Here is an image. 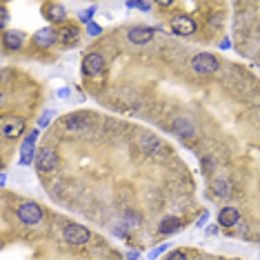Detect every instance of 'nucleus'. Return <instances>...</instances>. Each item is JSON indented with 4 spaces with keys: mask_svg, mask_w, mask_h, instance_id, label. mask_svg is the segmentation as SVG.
I'll return each mask as SVG.
<instances>
[{
    "mask_svg": "<svg viewBox=\"0 0 260 260\" xmlns=\"http://www.w3.org/2000/svg\"><path fill=\"white\" fill-rule=\"evenodd\" d=\"M16 216H18V220L25 222V224H38L43 220V207L38 203H34V200H27V203L18 205Z\"/></svg>",
    "mask_w": 260,
    "mask_h": 260,
    "instance_id": "nucleus-1",
    "label": "nucleus"
},
{
    "mask_svg": "<svg viewBox=\"0 0 260 260\" xmlns=\"http://www.w3.org/2000/svg\"><path fill=\"white\" fill-rule=\"evenodd\" d=\"M191 69H193V74H198V76H211V74H216V69H218V58L214 54L203 51V54L193 56Z\"/></svg>",
    "mask_w": 260,
    "mask_h": 260,
    "instance_id": "nucleus-2",
    "label": "nucleus"
},
{
    "mask_svg": "<svg viewBox=\"0 0 260 260\" xmlns=\"http://www.w3.org/2000/svg\"><path fill=\"white\" fill-rule=\"evenodd\" d=\"M62 238L69 242V245H87L91 238V232L87 227H82V224H67V227L62 229Z\"/></svg>",
    "mask_w": 260,
    "mask_h": 260,
    "instance_id": "nucleus-3",
    "label": "nucleus"
},
{
    "mask_svg": "<svg viewBox=\"0 0 260 260\" xmlns=\"http://www.w3.org/2000/svg\"><path fill=\"white\" fill-rule=\"evenodd\" d=\"M0 132H3V138L7 140H16L18 136H22V132H25V120L22 118H3V122H0Z\"/></svg>",
    "mask_w": 260,
    "mask_h": 260,
    "instance_id": "nucleus-4",
    "label": "nucleus"
},
{
    "mask_svg": "<svg viewBox=\"0 0 260 260\" xmlns=\"http://www.w3.org/2000/svg\"><path fill=\"white\" fill-rule=\"evenodd\" d=\"M58 165V153L56 149H51V147H43L38 153H36V167L38 171H43V174H49V171H54Z\"/></svg>",
    "mask_w": 260,
    "mask_h": 260,
    "instance_id": "nucleus-5",
    "label": "nucleus"
},
{
    "mask_svg": "<svg viewBox=\"0 0 260 260\" xmlns=\"http://www.w3.org/2000/svg\"><path fill=\"white\" fill-rule=\"evenodd\" d=\"M36 140H38V129H31L27 136H25V140H22V145H20V162L22 165H31L34 162V158H36Z\"/></svg>",
    "mask_w": 260,
    "mask_h": 260,
    "instance_id": "nucleus-6",
    "label": "nucleus"
},
{
    "mask_svg": "<svg viewBox=\"0 0 260 260\" xmlns=\"http://www.w3.org/2000/svg\"><path fill=\"white\" fill-rule=\"evenodd\" d=\"M171 29H174L176 36H193L196 34V22L189 16H174L171 18Z\"/></svg>",
    "mask_w": 260,
    "mask_h": 260,
    "instance_id": "nucleus-7",
    "label": "nucleus"
},
{
    "mask_svg": "<svg viewBox=\"0 0 260 260\" xmlns=\"http://www.w3.org/2000/svg\"><path fill=\"white\" fill-rule=\"evenodd\" d=\"M25 43V31L20 29H5L3 31V47L7 51H18Z\"/></svg>",
    "mask_w": 260,
    "mask_h": 260,
    "instance_id": "nucleus-8",
    "label": "nucleus"
},
{
    "mask_svg": "<svg viewBox=\"0 0 260 260\" xmlns=\"http://www.w3.org/2000/svg\"><path fill=\"white\" fill-rule=\"evenodd\" d=\"M43 14H45V18L49 20L51 25H60V22L67 20V9H64L60 3H47V5H43Z\"/></svg>",
    "mask_w": 260,
    "mask_h": 260,
    "instance_id": "nucleus-9",
    "label": "nucleus"
},
{
    "mask_svg": "<svg viewBox=\"0 0 260 260\" xmlns=\"http://www.w3.org/2000/svg\"><path fill=\"white\" fill-rule=\"evenodd\" d=\"M56 40H58V31L54 27H43V29H38V31L34 34V45L40 47V49L51 47Z\"/></svg>",
    "mask_w": 260,
    "mask_h": 260,
    "instance_id": "nucleus-10",
    "label": "nucleus"
},
{
    "mask_svg": "<svg viewBox=\"0 0 260 260\" xmlns=\"http://www.w3.org/2000/svg\"><path fill=\"white\" fill-rule=\"evenodd\" d=\"M105 69V58L100 54H89L82 60V74L85 76H98Z\"/></svg>",
    "mask_w": 260,
    "mask_h": 260,
    "instance_id": "nucleus-11",
    "label": "nucleus"
},
{
    "mask_svg": "<svg viewBox=\"0 0 260 260\" xmlns=\"http://www.w3.org/2000/svg\"><path fill=\"white\" fill-rule=\"evenodd\" d=\"M153 34H156L153 27H132L127 38H129V43H134V45H145L153 38Z\"/></svg>",
    "mask_w": 260,
    "mask_h": 260,
    "instance_id": "nucleus-12",
    "label": "nucleus"
},
{
    "mask_svg": "<svg viewBox=\"0 0 260 260\" xmlns=\"http://www.w3.org/2000/svg\"><path fill=\"white\" fill-rule=\"evenodd\" d=\"M62 127L67 132H80V129L89 127V118H87V114H72L62 120Z\"/></svg>",
    "mask_w": 260,
    "mask_h": 260,
    "instance_id": "nucleus-13",
    "label": "nucleus"
},
{
    "mask_svg": "<svg viewBox=\"0 0 260 260\" xmlns=\"http://www.w3.org/2000/svg\"><path fill=\"white\" fill-rule=\"evenodd\" d=\"M238 220H240V214L236 207H222V209L218 211V224H220V227H234Z\"/></svg>",
    "mask_w": 260,
    "mask_h": 260,
    "instance_id": "nucleus-14",
    "label": "nucleus"
},
{
    "mask_svg": "<svg viewBox=\"0 0 260 260\" xmlns=\"http://www.w3.org/2000/svg\"><path fill=\"white\" fill-rule=\"evenodd\" d=\"M174 134L176 136H180V138H193L196 136V127H193V122L191 120H187V118H178V120L174 122Z\"/></svg>",
    "mask_w": 260,
    "mask_h": 260,
    "instance_id": "nucleus-15",
    "label": "nucleus"
},
{
    "mask_svg": "<svg viewBox=\"0 0 260 260\" xmlns=\"http://www.w3.org/2000/svg\"><path fill=\"white\" fill-rule=\"evenodd\" d=\"M78 36H80V31L76 25H64L60 31H58V40H60L62 45H76L78 43Z\"/></svg>",
    "mask_w": 260,
    "mask_h": 260,
    "instance_id": "nucleus-16",
    "label": "nucleus"
},
{
    "mask_svg": "<svg viewBox=\"0 0 260 260\" xmlns=\"http://www.w3.org/2000/svg\"><path fill=\"white\" fill-rule=\"evenodd\" d=\"M180 227H182V220H180V218L167 216V218H162V220H160V224H158V232L165 234V236H169V234L180 232Z\"/></svg>",
    "mask_w": 260,
    "mask_h": 260,
    "instance_id": "nucleus-17",
    "label": "nucleus"
},
{
    "mask_svg": "<svg viewBox=\"0 0 260 260\" xmlns=\"http://www.w3.org/2000/svg\"><path fill=\"white\" fill-rule=\"evenodd\" d=\"M214 191H216V196H220V198H227L229 196V191H232V187H229V182L224 180V178H218L214 180Z\"/></svg>",
    "mask_w": 260,
    "mask_h": 260,
    "instance_id": "nucleus-18",
    "label": "nucleus"
},
{
    "mask_svg": "<svg viewBox=\"0 0 260 260\" xmlns=\"http://www.w3.org/2000/svg\"><path fill=\"white\" fill-rule=\"evenodd\" d=\"M54 116H56V111H54V109H47V111H43V116L38 118V127H40V129L47 127V125H49V120H51Z\"/></svg>",
    "mask_w": 260,
    "mask_h": 260,
    "instance_id": "nucleus-19",
    "label": "nucleus"
},
{
    "mask_svg": "<svg viewBox=\"0 0 260 260\" xmlns=\"http://www.w3.org/2000/svg\"><path fill=\"white\" fill-rule=\"evenodd\" d=\"M93 14H96V7L82 9L80 14H78V18H80V22H85V25H89V22H91V18H93Z\"/></svg>",
    "mask_w": 260,
    "mask_h": 260,
    "instance_id": "nucleus-20",
    "label": "nucleus"
},
{
    "mask_svg": "<svg viewBox=\"0 0 260 260\" xmlns=\"http://www.w3.org/2000/svg\"><path fill=\"white\" fill-rule=\"evenodd\" d=\"M7 20H9L7 5H0V27H3V31H5V25H7Z\"/></svg>",
    "mask_w": 260,
    "mask_h": 260,
    "instance_id": "nucleus-21",
    "label": "nucleus"
},
{
    "mask_svg": "<svg viewBox=\"0 0 260 260\" xmlns=\"http://www.w3.org/2000/svg\"><path fill=\"white\" fill-rule=\"evenodd\" d=\"M167 247H169V245H158L156 249H151V251H149V258H151V260H156L158 256H160V253L167 251Z\"/></svg>",
    "mask_w": 260,
    "mask_h": 260,
    "instance_id": "nucleus-22",
    "label": "nucleus"
},
{
    "mask_svg": "<svg viewBox=\"0 0 260 260\" xmlns=\"http://www.w3.org/2000/svg\"><path fill=\"white\" fill-rule=\"evenodd\" d=\"M167 260H187V253H185V251H180V249H176V251H169Z\"/></svg>",
    "mask_w": 260,
    "mask_h": 260,
    "instance_id": "nucleus-23",
    "label": "nucleus"
},
{
    "mask_svg": "<svg viewBox=\"0 0 260 260\" xmlns=\"http://www.w3.org/2000/svg\"><path fill=\"white\" fill-rule=\"evenodd\" d=\"M87 34H89V36H98V34H100V27L96 25V22H89V25H87Z\"/></svg>",
    "mask_w": 260,
    "mask_h": 260,
    "instance_id": "nucleus-24",
    "label": "nucleus"
},
{
    "mask_svg": "<svg viewBox=\"0 0 260 260\" xmlns=\"http://www.w3.org/2000/svg\"><path fill=\"white\" fill-rule=\"evenodd\" d=\"M205 234L207 236H218V234H220V229H218V224H209V227L205 229Z\"/></svg>",
    "mask_w": 260,
    "mask_h": 260,
    "instance_id": "nucleus-25",
    "label": "nucleus"
},
{
    "mask_svg": "<svg viewBox=\"0 0 260 260\" xmlns=\"http://www.w3.org/2000/svg\"><path fill=\"white\" fill-rule=\"evenodd\" d=\"M136 7H138L140 11H149L153 5H151V3H136Z\"/></svg>",
    "mask_w": 260,
    "mask_h": 260,
    "instance_id": "nucleus-26",
    "label": "nucleus"
},
{
    "mask_svg": "<svg viewBox=\"0 0 260 260\" xmlns=\"http://www.w3.org/2000/svg\"><path fill=\"white\" fill-rule=\"evenodd\" d=\"M229 47H232V43H229V40H222V43H220V49H229Z\"/></svg>",
    "mask_w": 260,
    "mask_h": 260,
    "instance_id": "nucleus-27",
    "label": "nucleus"
},
{
    "mask_svg": "<svg viewBox=\"0 0 260 260\" xmlns=\"http://www.w3.org/2000/svg\"><path fill=\"white\" fill-rule=\"evenodd\" d=\"M207 218H209V216H207V214H205V216H203V218H200V220H198V222H196V224H198V227H203V224H205V222H207Z\"/></svg>",
    "mask_w": 260,
    "mask_h": 260,
    "instance_id": "nucleus-28",
    "label": "nucleus"
},
{
    "mask_svg": "<svg viewBox=\"0 0 260 260\" xmlns=\"http://www.w3.org/2000/svg\"><path fill=\"white\" fill-rule=\"evenodd\" d=\"M58 96H60V98H67L69 91H67V89H60V91H58Z\"/></svg>",
    "mask_w": 260,
    "mask_h": 260,
    "instance_id": "nucleus-29",
    "label": "nucleus"
},
{
    "mask_svg": "<svg viewBox=\"0 0 260 260\" xmlns=\"http://www.w3.org/2000/svg\"><path fill=\"white\" fill-rule=\"evenodd\" d=\"M127 260H138V253H134V251L127 253Z\"/></svg>",
    "mask_w": 260,
    "mask_h": 260,
    "instance_id": "nucleus-30",
    "label": "nucleus"
},
{
    "mask_svg": "<svg viewBox=\"0 0 260 260\" xmlns=\"http://www.w3.org/2000/svg\"><path fill=\"white\" fill-rule=\"evenodd\" d=\"M200 260H203V258H200Z\"/></svg>",
    "mask_w": 260,
    "mask_h": 260,
    "instance_id": "nucleus-31",
    "label": "nucleus"
}]
</instances>
